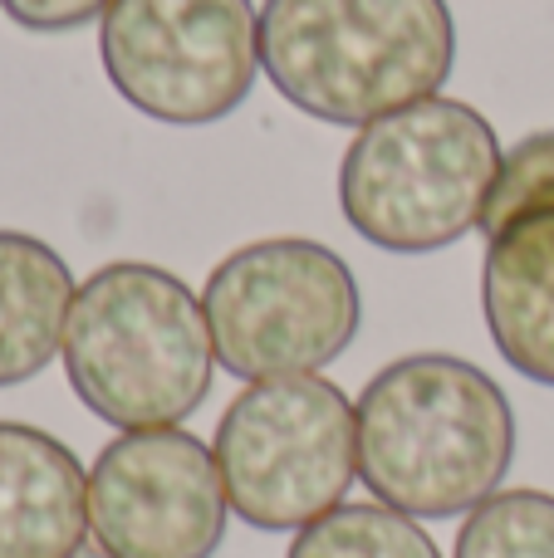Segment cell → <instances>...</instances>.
Masks as SVG:
<instances>
[{
  "label": "cell",
  "mask_w": 554,
  "mask_h": 558,
  "mask_svg": "<svg viewBox=\"0 0 554 558\" xmlns=\"http://www.w3.org/2000/svg\"><path fill=\"white\" fill-rule=\"evenodd\" d=\"M59 357L79 402L123 432L186 422L216 373L202 299L143 260H113L79 284Z\"/></svg>",
  "instance_id": "obj_3"
},
{
  "label": "cell",
  "mask_w": 554,
  "mask_h": 558,
  "mask_svg": "<svg viewBox=\"0 0 554 558\" xmlns=\"http://www.w3.org/2000/svg\"><path fill=\"white\" fill-rule=\"evenodd\" d=\"M88 475L59 436L0 422V558H79Z\"/></svg>",
  "instance_id": "obj_9"
},
{
  "label": "cell",
  "mask_w": 554,
  "mask_h": 558,
  "mask_svg": "<svg viewBox=\"0 0 554 558\" xmlns=\"http://www.w3.org/2000/svg\"><path fill=\"white\" fill-rule=\"evenodd\" d=\"M506 167L496 128L461 98H422L353 133L339 162L344 221L393 255H427L481 231Z\"/></svg>",
  "instance_id": "obj_4"
},
{
  "label": "cell",
  "mask_w": 554,
  "mask_h": 558,
  "mask_svg": "<svg viewBox=\"0 0 554 558\" xmlns=\"http://www.w3.org/2000/svg\"><path fill=\"white\" fill-rule=\"evenodd\" d=\"M216 363L245 383L329 367L359 338V279L339 251L304 235L251 241L202 289Z\"/></svg>",
  "instance_id": "obj_6"
},
{
  "label": "cell",
  "mask_w": 554,
  "mask_h": 558,
  "mask_svg": "<svg viewBox=\"0 0 554 558\" xmlns=\"http://www.w3.org/2000/svg\"><path fill=\"white\" fill-rule=\"evenodd\" d=\"M457 64L447 0H265L261 69L320 123H373L437 98Z\"/></svg>",
  "instance_id": "obj_2"
},
{
  "label": "cell",
  "mask_w": 554,
  "mask_h": 558,
  "mask_svg": "<svg viewBox=\"0 0 554 558\" xmlns=\"http://www.w3.org/2000/svg\"><path fill=\"white\" fill-rule=\"evenodd\" d=\"M79 558H108L104 549H84V554H79Z\"/></svg>",
  "instance_id": "obj_16"
},
{
  "label": "cell",
  "mask_w": 554,
  "mask_h": 558,
  "mask_svg": "<svg viewBox=\"0 0 554 558\" xmlns=\"http://www.w3.org/2000/svg\"><path fill=\"white\" fill-rule=\"evenodd\" d=\"M226 514L212 446L182 426L113 436L88 471V534L108 558H212Z\"/></svg>",
  "instance_id": "obj_8"
},
{
  "label": "cell",
  "mask_w": 554,
  "mask_h": 558,
  "mask_svg": "<svg viewBox=\"0 0 554 558\" xmlns=\"http://www.w3.org/2000/svg\"><path fill=\"white\" fill-rule=\"evenodd\" d=\"M74 294L79 284L55 245L0 231V387H20L55 363Z\"/></svg>",
  "instance_id": "obj_11"
},
{
  "label": "cell",
  "mask_w": 554,
  "mask_h": 558,
  "mask_svg": "<svg viewBox=\"0 0 554 558\" xmlns=\"http://www.w3.org/2000/svg\"><path fill=\"white\" fill-rule=\"evenodd\" d=\"M451 558H554V495L496 490L461 520Z\"/></svg>",
  "instance_id": "obj_13"
},
{
  "label": "cell",
  "mask_w": 554,
  "mask_h": 558,
  "mask_svg": "<svg viewBox=\"0 0 554 558\" xmlns=\"http://www.w3.org/2000/svg\"><path fill=\"white\" fill-rule=\"evenodd\" d=\"M359 481L412 520H457L501 490L516 461V407L486 367L408 353L359 392Z\"/></svg>",
  "instance_id": "obj_1"
},
{
  "label": "cell",
  "mask_w": 554,
  "mask_h": 558,
  "mask_svg": "<svg viewBox=\"0 0 554 558\" xmlns=\"http://www.w3.org/2000/svg\"><path fill=\"white\" fill-rule=\"evenodd\" d=\"M216 471L236 520L300 534L339 510L359 475V412L329 377H265L216 422Z\"/></svg>",
  "instance_id": "obj_5"
},
{
  "label": "cell",
  "mask_w": 554,
  "mask_h": 558,
  "mask_svg": "<svg viewBox=\"0 0 554 558\" xmlns=\"http://www.w3.org/2000/svg\"><path fill=\"white\" fill-rule=\"evenodd\" d=\"M113 0H0L10 25L29 29V35H64L88 20H104Z\"/></svg>",
  "instance_id": "obj_15"
},
{
  "label": "cell",
  "mask_w": 554,
  "mask_h": 558,
  "mask_svg": "<svg viewBox=\"0 0 554 558\" xmlns=\"http://www.w3.org/2000/svg\"><path fill=\"white\" fill-rule=\"evenodd\" d=\"M535 206H554V128L526 137V143H516L506 153V167H501V182L491 192L481 231L496 235L501 226H510L520 211H535Z\"/></svg>",
  "instance_id": "obj_14"
},
{
  "label": "cell",
  "mask_w": 554,
  "mask_h": 558,
  "mask_svg": "<svg viewBox=\"0 0 554 558\" xmlns=\"http://www.w3.org/2000/svg\"><path fill=\"white\" fill-rule=\"evenodd\" d=\"M481 314L496 353L520 377L554 387V206L520 211L486 235Z\"/></svg>",
  "instance_id": "obj_10"
},
{
  "label": "cell",
  "mask_w": 554,
  "mask_h": 558,
  "mask_svg": "<svg viewBox=\"0 0 554 558\" xmlns=\"http://www.w3.org/2000/svg\"><path fill=\"white\" fill-rule=\"evenodd\" d=\"M285 558H442L432 534L412 514L388 505H339L304 524Z\"/></svg>",
  "instance_id": "obj_12"
},
{
  "label": "cell",
  "mask_w": 554,
  "mask_h": 558,
  "mask_svg": "<svg viewBox=\"0 0 554 558\" xmlns=\"http://www.w3.org/2000/svg\"><path fill=\"white\" fill-rule=\"evenodd\" d=\"M104 74L153 123L202 128L251 98L261 10L251 0H113L98 20Z\"/></svg>",
  "instance_id": "obj_7"
}]
</instances>
